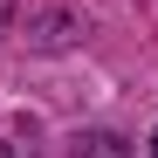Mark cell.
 I'll use <instances>...</instances> for the list:
<instances>
[{
  "label": "cell",
  "mask_w": 158,
  "mask_h": 158,
  "mask_svg": "<svg viewBox=\"0 0 158 158\" xmlns=\"http://www.w3.org/2000/svg\"><path fill=\"white\" fill-rule=\"evenodd\" d=\"M76 158H131L117 138H103V131H96V138H83V144H76Z\"/></svg>",
  "instance_id": "obj_1"
},
{
  "label": "cell",
  "mask_w": 158,
  "mask_h": 158,
  "mask_svg": "<svg viewBox=\"0 0 158 158\" xmlns=\"http://www.w3.org/2000/svg\"><path fill=\"white\" fill-rule=\"evenodd\" d=\"M7 14H14V0H0V28H7Z\"/></svg>",
  "instance_id": "obj_2"
},
{
  "label": "cell",
  "mask_w": 158,
  "mask_h": 158,
  "mask_svg": "<svg viewBox=\"0 0 158 158\" xmlns=\"http://www.w3.org/2000/svg\"><path fill=\"white\" fill-rule=\"evenodd\" d=\"M151 158H158V138H151Z\"/></svg>",
  "instance_id": "obj_3"
}]
</instances>
